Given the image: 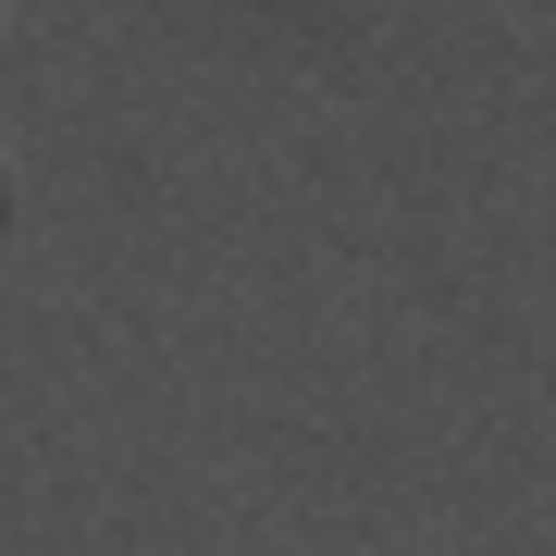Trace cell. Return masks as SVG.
<instances>
[{"instance_id": "cell-1", "label": "cell", "mask_w": 556, "mask_h": 556, "mask_svg": "<svg viewBox=\"0 0 556 556\" xmlns=\"http://www.w3.org/2000/svg\"><path fill=\"white\" fill-rule=\"evenodd\" d=\"M0 223H13V186H0Z\"/></svg>"}]
</instances>
